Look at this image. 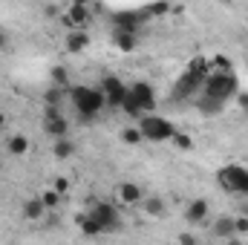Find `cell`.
<instances>
[{
  "mask_svg": "<svg viewBox=\"0 0 248 245\" xmlns=\"http://www.w3.org/2000/svg\"><path fill=\"white\" fill-rule=\"evenodd\" d=\"M237 92H240V87H237V75H234V69H228V72H222V69H211V72L205 75V81H202V95L217 98V101H222V104H228Z\"/></svg>",
  "mask_w": 248,
  "mask_h": 245,
  "instance_id": "obj_1",
  "label": "cell"
},
{
  "mask_svg": "<svg viewBox=\"0 0 248 245\" xmlns=\"http://www.w3.org/2000/svg\"><path fill=\"white\" fill-rule=\"evenodd\" d=\"M69 98H72L78 116L87 119V122H93L95 116H101V110L107 107V98H104V92L98 87H72Z\"/></svg>",
  "mask_w": 248,
  "mask_h": 245,
  "instance_id": "obj_2",
  "label": "cell"
},
{
  "mask_svg": "<svg viewBox=\"0 0 248 245\" xmlns=\"http://www.w3.org/2000/svg\"><path fill=\"white\" fill-rule=\"evenodd\" d=\"M139 130H141V138H144V141H153V144L170 141L173 133H176L173 122H168V119H162V116H153V113L139 116Z\"/></svg>",
  "mask_w": 248,
  "mask_h": 245,
  "instance_id": "obj_3",
  "label": "cell"
},
{
  "mask_svg": "<svg viewBox=\"0 0 248 245\" xmlns=\"http://www.w3.org/2000/svg\"><path fill=\"white\" fill-rule=\"evenodd\" d=\"M217 182L222 184V190H228L234 196H248V168L225 165V168L217 170Z\"/></svg>",
  "mask_w": 248,
  "mask_h": 245,
  "instance_id": "obj_4",
  "label": "cell"
},
{
  "mask_svg": "<svg viewBox=\"0 0 248 245\" xmlns=\"http://www.w3.org/2000/svg\"><path fill=\"white\" fill-rule=\"evenodd\" d=\"M90 214H93V219L101 225L104 234H113V231L122 228V216H119V208H116L113 202H95Z\"/></svg>",
  "mask_w": 248,
  "mask_h": 245,
  "instance_id": "obj_5",
  "label": "cell"
},
{
  "mask_svg": "<svg viewBox=\"0 0 248 245\" xmlns=\"http://www.w3.org/2000/svg\"><path fill=\"white\" fill-rule=\"evenodd\" d=\"M101 87V92H104V98H107V107H122V101H124V95H127V87H124V81L122 78H116V75H104L101 81H98Z\"/></svg>",
  "mask_w": 248,
  "mask_h": 245,
  "instance_id": "obj_6",
  "label": "cell"
},
{
  "mask_svg": "<svg viewBox=\"0 0 248 245\" xmlns=\"http://www.w3.org/2000/svg\"><path fill=\"white\" fill-rule=\"evenodd\" d=\"M130 95L136 98V104L141 107V113H153V110H156L153 84H147V81H133V84H130Z\"/></svg>",
  "mask_w": 248,
  "mask_h": 245,
  "instance_id": "obj_7",
  "label": "cell"
},
{
  "mask_svg": "<svg viewBox=\"0 0 248 245\" xmlns=\"http://www.w3.org/2000/svg\"><path fill=\"white\" fill-rule=\"evenodd\" d=\"M44 130H46V136H52V138H61V136H66V133H69V124H66V119L61 116L58 104H46Z\"/></svg>",
  "mask_w": 248,
  "mask_h": 245,
  "instance_id": "obj_8",
  "label": "cell"
},
{
  "mask_svg": "<svg viewBox=\"0 0 248 245\" xmlns=\"http://www.w3.org/2000/svg\"><path fill=\"white\" fill-rule=\"evenodd\" d=\"M147 20V12H119L113 15V26L124 32H139V26Z\"/></svg>",
  "mask_w": 248,
  "mask_h": 245,
  "instance_id": "obj_9",
  "label": "cell"
},
{
  "mask_svg": "<svg viewBox=\"0 0 248 245\" xmlns=\"http://www.w3.org/2000/svg\"><path fill=\"white\" fill-rule=\"evenodd\" d=\"M61 20L69 26V29H81V26L90 20V9H87V6H81V3H72V6H69V12L63 15Z\"/></svg>",
  "mask_w": 248,
  "mask_h": 245,
  "instance_id": "obj_10",
  "label": "cell"
},
{
  "mask_svg": "<svg viewBox=\"0 0 248 245\" xmlns=\"http://www.w3.org/2000/svg\"><path fill=\"white\" fill-rule=\"evenodd\" d=\"M6 153L15 156V159H23V156L29 153V138H26L23 133H12V136L6 138Z\"/></svg>",
  "mask_w": 248,
  "mask_h": 245,
  "instance_id": "obj_11",
  "label": "cell"
},
{
  "mask_svg": "<svg viewBox=\"0 0 248 245\" xmlns=\"http://www.w3.org/2000/svg\"><path fill=\"white\" fill-rule=\"evenodd\" d=\"M185 216H187V222H190V225H196V222H205V219H208V199L196 196V199L187 205Z\"/></svg>",
  "mask_w": 248,
  "mask_h": 245,
  "instance_id": "obj_12",
  "label": "cell"
},
{
  "mask_svg": "<svg viewBox=\"0 0 248 245\" xmlns=\"http://www.w3.org/2000/svg\"><path fill=\"white\" fill-rule=\"evenodd\" d=\"M119 199H122L124 205H141L144 193H141V187L136 182H122L119 184Z\"/></svg>",
  "mask_w": 248,
  "mask_h": 245,
  "instance_id": "obj_13",
  "label": "cell"
},
{
  "mask_svg": "<svg viewBox=\"0 0 248 245\" xmlns=\"http://www.w3.org/2000/svg\"><path fill=\"white\" fill-rule=\"evenodd\" d=\"M87 46H90V35H87L84 29H72V32L66 35V52L78 55V52H84Z\"/></svg>",
  "mask_w": 248,
  "mask_h": 245,
  "instance_id": "obj_14",
  "label": "cell"
},
{
  "mask_svg": "<svg viewBox=\"0 0 248 245\" xmlns=\"http://www.w3.org/2000/svg\"><path fill=\"white\" fill-rule=\"evenodd\" d=\"M78 147H75V141L72 138H66V136H61V138H52V156L58 159V162H66V159H72V153H75Z\"/></svg>",
  "mask_w": 248,
  "mask_h": 245,
  "instance_id": "obj_15",
  "label": "cell"
},
{
  "mask_svg": "<svg viewBox=\"0 0 248 245\" xmlns=\"http://www.w3.org/2000/svg\"><path fill=\"white\" fill-rule=\"evenodd\" d=\"M113 44H116V49H119V52H133V49L139 46V38H136V32L116 29V32H113Z\"/></svg>",
  "mask_w": 248,
  "mask_h": 245,
  "instance_id": "obj_16",
  "label": "cell"
},
{
  "mask_svg": "<svg viewBox=\"0 0 248 245\" xmlns=\"http://www.w3.org/2000/svg\"><path fill=\"white\" fill-rule=\"evenodd\" d=\"M44 214H46V205H44V199H41V196H32V199H26V202H23V216H26V219L38 222Z\"/></svg>",
  "mask_w": 248,
  "mask_h": 245,
  "instance_id": "obj_17",
  "label": "cell"
},
{
  "mask_svg": "<svg viewBox=\"0 0 248 245\" xmlns=\"http://www.w3.org/2000/svg\"><path fill=\"white\" fill-rule=\"evenodd\" d=\"M196 110H199L202 116H219V113L225 110V104H222V101H217V98L199 95V101H196Z\"/></svg>",
  "mask_w": 248,
  "mask_h": 245,
  "instance_id": "obj_18",
  "label": "cell"
},
{
  "mask_svg": "<svg viewBox=\"0 0 248 245\" xmlns=\"http://www.w3.org/2000/svg\"><path fill=\"white\" fill-rule=\"evenodd\" d=\"M75 222L81 225V231H84L87 237H101V234H104V231H101V225L93 219V214H78V216H75Z\"/></svg>",
  "mask_w": 248,
  "mask_h": 245,
  "instance_id": "obj_19",
  "label": "cell"
},
{
  "mask_svg": "<svg viewBox=\"0 0 248 245\" xmlns=\"http://www.w3.org/2000/svg\"><path fill=\"white\" fill-rule=\"evenodd\" d=\"M211 231H214V237H217V240H231V237L237 234V231H234V219H231V216H222V219H217Z\"/></svg>",
  "mask_w": 248,
  "mask_h": 245,
  "instance_id": "obj_20",
  "label": "cell"
},
{
  "mask_svg": "<svg viewBox=\"0 0 248 245\" xmlns=\"http://www.w3.org/2000/svg\"><path fill=\"white\" fill-rule=\"evenodd\" d=\"M141 208H144L147 216H162L165 214V199L162 196H147V199H141Z\"/></svg>",
  "mask_w": 248,
  "mask_h": 245,
  "instance_id": "obj_21",
  "label": "cell"
},
{
  "mask_svg": "<svg viewBox=\"0 0 248 245\" xmlns=\"http://www.w3.org/2000/svg\"><path fill=\"white\" fill-rule=\"evenodd\" d=\"M144 12H147V17H165V15H170V3H168V0H156V3H150Z\"/></svg>",
  "mask_w": 248,
  "mask_h": 245,
  "instance_id": "obj_22",
  "label": "cell"
},
{
  "mask_svg": "<svg viewBox=\"0 0 248 245\" xmlns=\"http://www.w3.org/2000/svg\"><path fill=\"white\" fill-rule=\"evenodd\" d=\"M41 199H44V205H46V211H55V208L61 205V193H58L55 187H49V190H44V193H41Z\"/></svg>",
  "mask_w": 248,
  "mask_h": 245,
  "instance_id": "obj_23",
  "label": "cell"
},
{
  "mask_svg": "<svg viewBox=\"0 0 248 245\" xmlns=\"http://www.w3.org/2000/svg\"><path fill=\"white\" fill-rule=\"evenodd\" d=\"M170 141H173V144H176V147H179V150H182V153H187V150H193V138H190V136H187V133H179V130H176V133H173V138H170Z\"/></svg>",
  "mask_w": 248,
  "mask_h": 245,
  "instance_id": "obj_24",
  "label": "cell"
},
{
  "mask_svg": "<svg viewBox=\"0 0 248 245\" xmlns=\"http://www.w3.org/2000/svg\"><path fill=\"white\" fill-rule=\"evenodd\" d=\"M122 141L124 144H139V141H144V138H141V130H139V127H124Z\"/></svg>",
  "mask_w": 248,
  "mask_h": 245,
  "instance_id": "obj_25",
  "label": "cell"
},
{
  "mask_svg": "<svg viewBox=\"0 0 248 245\" xmlns=\"http://www.w3.org/2000/svg\"><path fill=\"white\" fill-rule=\"evenodd\" d=\"M208 63H211V69H222V72H228L231 69V58L228 55H214V58H208Z\"/></svg>",
  "mask_w": 248,
  "mask_h": 245,
  "instance_id": "obj_26",
  "label": "cell"
},
{
  "mask_svg": "<svg viewBox=\"0 0 248 245\" xmlns=\"http://www.w3.org/2000/svg\"><path fill=\"white\" fill-rule=\"evenodd\" d=\"M52 84L55 87H69V75L63 66H52Z\"/></svg>",
  "mask_w": 248,
  "mask_h": 245,
  "instance_id": "obj_27",
  "label": "cell"
},
{
  "mask_svg": "<svg viewBox=\"0 0 248 245\" xmlns=\"http://www.w3.org/2000/svg\"><path fill=\"white\" fill-rule=\"evenodd\" d=\"M61 90H63V87H55V84H52V87L46 90V104H58V98H61Z\"/></svg>",
  "mask_w": 248,
  "mask_h": 245,
  "instance_id": "obj_28",
  "label": "cell"
},
{
  "mask_svg": "<svg viewBox=\"0 0 248 245\" xmlns=\"http://www.w3.org/2000/svg\"><path fill=\"white\" fill-rule=\"evenodd\" d=\"M234 231H237V234H248V219L246 216H237V219H234Z\"/></svg>",
  "mask_w": 248,
  "mask_h": 245,
  "instance_id": "obj_29",
  "label": "cell"
},
{
  "mask_svg": "<svg viewBox=\"0 0 248 245\" xmlns=\"http://www.w3.org/2000/svg\"><path fill=\"white\" fill-rule=\"evenodd\" d=\"M234 98H237V104H240V110H243V113H248V92H237Z\"/></svg>",
  "mask_w": 248,
  "mask_h": 245,
  "instance_id": "obj_30",
  "label": "cell"
},
{
  "mask_svg": "<svg viewBox=\"0 0 248 245\" xmlns=\"http://www.w3.org/2000/svg\"><path fill=\"white\" fill-rule=\"evenodd\" d=\"M9 44H12V41H9V32H6V29H0V52H6V49H9Z\"/></svg>",
  "mask_w": 248,
  "mask_h": 245,
  "instance_id": "obj_31",
  "label": "cell"
},
{
  "mask_svg": "<svg viewBox=\"0 0 248 245\" xmlns=\"http://www.w3.org/2000/svg\"><path fill=\"white\" fill-rule=\"evenodd\" d=\"M52 187H55V190H58V193H66V187H69V182H66V179H55V182H52Z\"/></svg>",
  "mask_w": 248,
  "mask_h": 245,
  "instance_id": "obj_32",
  "label": "cell"
},
{
  "mask_svg": "<svg viewBox=\"0 0 248 245\" xmlns=\"http://www.w3.org/2000/svg\"><path fill=\"white\" fill-rule=\"evenodd\" d=\"M179 243H187V245H196V234H179Z\"/></svg>",
  "mask_w": 248,
  "mask_h": 245,
  "instance_id": "obj_33",
  "label": "cell"
},
{
  "mask_svg": "<svg viewBox=\"0 0 248 245\" xmlns=\"http://www.w3.org/2000/svg\"><path fill=\"white\" fill-rule=\"evenodd\" d=\"M3 127H6V116H3V113H0V130H3Z\"/></svg>",
  "mask_w": 248,
  "mask_h": 245,
  "instance_id": "obj_34",
  "label": "cell"
},
{
  "mask_svg": "<svg viewBox=\"0 0 248 245\" xmlns=\"http://www.w3.org/2000/svg\"><path fill=\"white\" fill-rule=\"evenodd\" d=\"M72 3H81V6H87V3H90V0H72Z\"/></svg>",
  "mask_w": 248,
  "mask_h": 245,
  "instance_id": "obj_35",
  "label": "cell"
}]
</instances>
